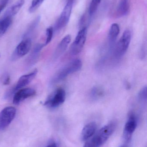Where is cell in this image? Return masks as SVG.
<instances>
[{
    "label": "cell",
    "instance_id": "cell-1",
    "mask_svg": "<svg viewBox=\"0 0 147 147\" xmlns=\"http://www.w3.org/2000/svg\"><path fill=\"white\" fill-rule=\"evenodd\" d=\"M115 129L116 124L114 123L105 125L86 142L83 147H101L112 135Z\"/></svg>",
    "mask_w": 147,
    "mask_h": 147
},
{
    "label": "cell",
    "instance_id": "cell-2",
    "mask_svg": "<svg viewBox=\"0 0 147 147\" xmlns=\"http://www.w3.org/2000/svg\"><path fill=\"white\" fill-rule=\"evenodd\" d=\"M82 66V63L80 59L71 61L54 75L51 80V83L55 84L62 81L70 74L80 70Z\"/></svg>",
    "mask_w": 147,
    "mask_h": 147
},
{
    "label": "cell",
    "instance_id": "cell-3",
    "mask_svg": "<svg viewBox=\"0 0 147 147\" xmlns=\"http://www.w3.org/2000/svg\"><path fill=\"white\" fill-rule=\"evenodd\" d=\"M66 96L65 91L63 88L55 90L45 101L44 105L49 108H56L64 103Z\"/></svg>",
    "mask_w": 147,
    "mask_h": 147
},
{
    "label": "cell",
    "instance_id": "cell-4",
    "mask_svg": "<svg viewBox=\"0 0 147 147\" xmlns=\"http://www.w3.org/2000/svg\"><path fill=\"white\" fill-rule=\"evenodd\" d=\"M131 37L132 34L129 30H126L123 32L115 49L114 55L116 57H121L126 53L129 47Z\"/></svg>",
    "mask_w": 147,
    "mask_h": 147
},
{
    "label": "cell",
    "instance_id": "cell-5",
    "mask_svg": "<svg viewBox=\"0 0 147 147\" xmlns=\"http://www.w3.org/2000/svg\"><path fill=\"white\" fill-rule=\"evenodd\" d=\"M87 34L86 27H84L79 32L70 48V52L72 55H77L81 52L85 44Z\"/></svg>",
    "mask_w": 147,
    "mask_h": 147
},
{
    "label": "cell",
    "instance_id": "cell-6",
    "mask_svg": "<svg viewBox=\"0 0 147 147\" xmlns=\"http://www.w3.org/2000/svg\"><path fill=\"white\" fill-rule=\"evenodd\" d=\"M73 3V0H68L55 24L54 27L55 31H59L62 29L68 24L72 11Z\"/></svg>",
    "mask_w": 147,
    "mask_h": 147
},
{
    "label": "cell",
    "instance_id": "cell-7",
    "mask_svg": "<svg viewBox=\"0 0 147 147\" xmlns=\"http://www.w3.org/2000/svg\"><path fill=\"white\" fill-rule=\"evenodd\" d=\"M16 109L12 106L3 109L0 112V130L5 129L11 123L16 115Z\"/></svg>",
    "mask_w": 147,
    "mask_h": 147
},
{
    "label": "cell",
    "instance_id": "cell-8",
    "mask_svg": "<svg viewBox=\"0 0 147 147\" xmlns=\"http://www.w3.org/2000/svg\"><path fill=\"white\" fill-rule=\"evenodd\" d=\"M32 46V41L30 38H25L19 45L13 53L12 59L16 60L28 54Z\"/></svg>",
    "mask_w": 147,
    "mask_h": 147
},
{
    "label": "cell",
    "instance_id": "cell-9",
    "mask_svg": "<svg viewBox=\"0 0 147 147\" xmlns=\"http://www.w3.org/2000/svg\"><path fill=\"white\" fill-rule=\"evenodd\" d=\"M137 126V121L135 115L133 113H130L127 121L125 124L124 129V138L127 141L130 140Z\"/></svg>",
    "mask_w": 147,
    "mask_h": 147
},
{
    "label": "cell",
    "instance_id": "cell-10",
    "mask_svg": "<svg viewBox=\"0 0 147 147\" xmlns=\"http://www.w3.org/2000/svg\"><path fill=\"white\" fill-rule=\"evenodd\" d=\"M36 93L35 90L32 88H25L20 89L16 92L13 97V103L19 105L25 99L34 96Z\"/></svg>",
    "mask_w": 147,
    "mask_h": 147
},
{
    "label": "cell",
    "instance_id": "cell-11",
    "mask_svg": "<svg viewBox=\"0 0 147 147\" xmlns=\"http://www.w3.org/2000/svg\"><path fill=\"white\" fill-rule=\"evenodd\" d=\"M38 73V70L35 69L31 73L22 75L19 78L16 85L13 89V92H16L18 90L26 86L35 78Z\"/></svg>",
    "mask_w": 147,
    "mask_h": 147
},
{
    "label": "cell",
    "instance_id": "cell-12",
    "mask_svg": "<svg viewBox=\"0 0 147 147\" xmlns=\"http://www.w3.org/2000/svg\"><path fill=\"white\" fill-rule=\"evenodd\" d=\"M97 126L95 122H91L86 124L82 130L81 139L83 141L90 139L96 133Z\"/></svg>",
    "mask_w": 147,
    "mask_h": 147
},
{
    "label": "cell",
    "instance_id": "cell-13",
    "mask_svg": "<svg viewBox=\"0 0 147 147\" xmlns=\"http://www.w3.org/2000/svg\"><path fill=\"white\" fill-rule=\"evenodd\" d=\"M44 46V44H38L35 46L27 59L26 63L28 66H33L36 63L39 57L41 51Z\"/></svg>",
    "mask_w": 147,
    "mask_h": 147
},
{
    "label": "cell",
    "instance_id": "cell-14",
    "mask_svg": "<svg viewBox=\"0 0 147 147\" xmlns=\"http://www.w3.org/2000/svg\"><path fill=\"white\" fill-rule=\"evenodd\" d=\"M71 37L69 34L66 35L62 39L58 45L57 47L54 54V57L57 58L60 57L67 49L68 45L70 42Z\"/></svg>",
    "mask_w": 147,
    "mask_h": 147
},
{
    "label": "cell",
    "instance_id": "cell-15",
    "mask_svg": "<svg viewBox=\"0 0 147 147\" xmlns=\"http://www.w3.org/2000/svg\"><path fill=\"white\" fill-rule=\"evenodd\" d=\"M25 3V0H18L6 11L4 16H9L12 18L20 11Z\"/></svg>",
    "mask_w": 147,
    "mask_h": 147
},
{
    "label": "cell",
    "instance_id": "cell-16",
    "mask_svg": "<svg viewBox=\"0 0 147 147\" xmlns=\"http://www.w3.org/2000/svg\"><path fill=\"white\" fill-rule=\"evenodd\" d=\"M120 29L119 25L117 23H113L112 24L108 34V40L110 43L112 44L115 42L117 36L120 33Z\"/></svg>",
    "mask_w": 147,
    "mask_h": 147
},
{
    "label": "cell",
    "instance_id": "cell-17",
    "mask_svg": "<svg viewBox=\"0 0 147 147\" xmlns=\"http://www.w3.org/2000/svg\"><path fill=\"white\" fill-rule=\"evenodd\" d=\"M12 22V18L9 16H3L0 20V37L2 36L7 30Z\"/></svg>",
    "mask_w": 147,
    "mask_h": 147
},
{
    "label": "cell",
    "instance_id": "cell-18",
    "mask_svg": "<svg viewBox=\"0 0 147 147\" xmlns=\"http://www.w3.org/2000/svg\"><path fill=\"white\" fill-rule=\"evenodd\" d=\"M129 0H122L117 9L118 14L121 16L126 15L129 11Z\"/></svg>",
    "mask_w": 147,
    "mask_h": 147
},
{
    "label": "cell",
    "instance_id": "cell-19",
    "mask_svg": "<svg viewBox=\"0 0 147 147\" xmlns=\"http://www.w3.org/2000/svg\"><path fill=\"white\" fill-rule=\"evenodd\" d=\"M104 95V91L101 87L96 86L93 87L90 92V96L91 98L94 99H98L102 96Z\"/></svg>",
    "mask_w": 147,
    "mask_h": 147
},
{
    "label": "cell",
    "instance_id": "cell-20",
    "mask_svg": "<svg viewBox=\"0 0 147 147\" xmlns=\"http://www.w3.org/2000/svg\"><path fill=\"white\" fill-rule=\"evenodd\" d=\"M101 0H91L89 8V14L92 16L95 13L101 2Z\"/></svg>",
    "mask_w": 147,
    "mask_h": 147
},
{
    "label": "cell",
    "instance_id": "cell-21",
    "mask_svg": "<svg viewBox=\"0 0 147 147\" xmlns=\"http://www.w3.org/2000/svg\"><path fill=\"white\" fill-rule=\"evenodd\" d=\"M138 99L141 103L146 102L147 99V88L146 86L140 90L138 94Z\"/></svg>",
    "mask_w": 147,
    "mask_h": 147
},
{
    "label": "cell",
    "instance_id": "cell-22",
    "mask_svg": "<svg viewBox=\"0 0 147 147\" xmlns=\"http://www.w3.org/2000/svg\"><path fill=\"white\" fill-rule=\"evenodd\" d=\"M44 0H33L31 6L29 8L30 13H34L42 4Z\"/></svg>",
    "mask_w": 147,
    "mask_h": 147
},
{
    "label": "cell",
    "instance_id": "cell-23",
    "mask_svg": "<svg viewBox=\"0 0 147 147\" xmlns=\"http://www.w3.org/2000/svg\"><path fill=\"white\" fill-rule=\"evenodd\" d=\"M54 28L52 27H49L46 29V39L45 42V46L48 45L52 38L53 35Z\"/></svg>",
    "mask_w": 147,
    "mask_h": 147
},
{
    "label": "cell",
    "instance_id": "cell-24",
    "mask_svg": "<svg viewBox=\"0 0 147 147\" xmlns=\"http://www.w3.org/2000/svg\"><path fill=\"white\" fill-rule=\"evenodd\" d=\"M9 0H1L0 1V14L7 6Z\"/></svg>",
    "mask_w": 147,
    "mask_h": 147
},
{
    "label": "cell",
    "instance_id": "cell-25",
    "mask_svg": "<svg viewBox=\"0 0 147 147\" xmlns=\"http://www.w3.org/2000/svg\"><path fill=\"white\" fill-rule=\"evenodd\" d=\"M10 82V77L8 75H6L3 79V84L5 85L9 84Z\"/></svg>",
    "mask_w": 147,
    "mask_h": 147
},
{
    "label": "cell",
    "instance_id": "cell-26",
    "mask_svg": "<svg viewBox=\"0 0 147 147\" xmlns=\"http://www.w3.org/2000/svg\"><path fill=\"white\" fill-rule=\"evenodd\" d=\"M46 147H57V146L55 143H53V144H51V145H49Z\"/></svg>",
    "mask_w": 147,
    "mask_h": 147
},
{
    "label": "cell",
    "instance_id": "cell-27",
    "mask_svg": "<svg viewBox=\"0 0 147 147\" xmlns=\"http://www.w3.org/2000/svg\"><path fill=\"white\" fill-rule=\"evenodd\" d=\"M0 57H1V55H0Z\"/></svg>",
    "mask_w": 147,
    "mask_h": 147
}]
</instances>
